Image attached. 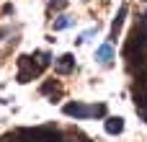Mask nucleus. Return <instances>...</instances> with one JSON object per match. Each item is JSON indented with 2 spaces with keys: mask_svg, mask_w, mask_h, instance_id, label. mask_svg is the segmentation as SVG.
<instances>
[{
  "mask_svg": "<svg viewBox=\"0 0 147 142\" xmlns=\"http://www.w3.org/2000/svg\"><path fill=\"white\" fill-rule=\"evenodd\" d=\"M106 132L109 135H121L124 132V119L121 116H109L106 119Z\"/></svg>",
  "mask_w": 147,
  "mask_h": 142,
  "instance_id": "obj_3",
  "label": "nucleus"
},
{
  "mask_svg": "<svg viewBox=\"0 0 147 142\" xmlns=\"http://www.w3.org/2000/svg\"><path fill=\"white\" fill-rule=\"evenodd\" d=\"M93 60L103 67V70H111L114 67V60H116V54H114V47H111V41H106V44H101L98 49H96V54H93Z\"/></svg>",
  "mask_w": 147,
  "mask_h": 142,
  "instance_id": "obj_1",
  "label": "nucleus"
},
{
  "mask_svg": "<svg viewBox=\"0 0 147 142\" xmlns=\"http://www.w3.org/2000/svg\"><path fill=\"white\" fill-rule=\"evenodd\" d=\"M65 114H67V116H75V119H88V116H93V106L67 103V106H65Z\"/></svg>",
  "mask_w": 147,
  "mask_h": 142,
  "instance_id": "obj_2",
  "label": "nucleus"
},
{
  "mask_svg": "<svg viewBox=\"0 0 147 142\" xmlns=\"http://www.w3.org/2000/svg\"><path fill=\"white\" fill-rule=\"evenodd\" d=\"M124 16H127V5H121V8H119V16L114 18V26H111V41H116V36H119V28H121V23H124Z\"/></svg>",
  "mask_w": 147,
  "mask_h": 142,
  "instance_id": "obj_4",
  "label": "nucleus"
},
{
  "mask_svg": "<svg viewBox=\"0 0 147 142\" xmlns=\"http://www.w3.org/2000/svg\"><path fill=\"white\" fill-rule=\"evenodd\" d=\"M96 34H98V26H90V28H85V31H83V34H80V36L75 39V44L80 47L83 41H88V39H90V36H96Z\"/></svg>",
  "mask_w": 147,
  "mask_h": 142,
  "instance_id": "obj_7",
  "label": "nucleus"
},
{
  "mask_svg": "<svg viewBox=\"0 0 147 142\" xmlns=\"http://www.w3.org/2000/svg\"><path fill=\"white\" fill-rule=\"evenodd\" d=\"M54 67H57L59 72H70V70L75 67V57H72V54H62V57L57 60V65H54Z\"/></svg>",
  "mask_w": 147,
  "mask_h": 142,
  "instance_id": "obj_5",
  "label": "nucleus"
},
{
  "mask_svg": "<svg viewBox=\"0 0 147 142\" xmlns=\"http://www.w3.org/2000/svg\"><path fill=\"white\" fill-rule=\"evenodd\" d=\"M72 23H75V18H70V16H59V18L52 23V28H54V31H65V28H70Z\"/></svg>",
  "mask_w": 147,
  "mask_h": 142,
  "instance_id": "obj_6",
  "label": "nucleus"
}]
</instances>
